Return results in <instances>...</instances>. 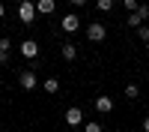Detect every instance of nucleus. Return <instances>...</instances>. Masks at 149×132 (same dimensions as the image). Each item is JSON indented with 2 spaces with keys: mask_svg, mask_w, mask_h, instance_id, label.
Wrapping results in <instances>:
<instances>
[{
  "mask_svg": "<svg viewBox=\"0 0 149 132\" xmlns=\"http://www.w3.org/2000/svg\"><path fill=\"white\" fill-rule=\"evenodd\" d=\"M95 6L102 12H110V9H113V0H95Z\"/></svg>",
  "mask_w": 149,
  "mask_h": 132,
  "instance_id": "4468645a",
  "label": "nucleus"
},
{
  "mask_svg": "<svg viewBox=\"0 0 149 132\" xmlns=\"http://www.w3.org/2000/svg\"><path fill=\"white\" fill-rule=\"evenodd\" d=\"M95 111L98 114H110L113 111V99H110V96H98L95 99Z\"/></svg>",
  "mask_w": 149,
  "mask_h": 132,
  "instance_id": "0eeeda50",
  "label": "nucleus"
},
{
  "mask_svg": "<svg viewBox=\"0 0 149 132\" xmlns=\"http://www.w3.org/2000/svg\"><path fill=\"white\" fill-rule=\"evenodd\" d=\"M69 3H72V6H78V9H81V6H86V0H69Z\"/></svg>",
  "mask_w": 149,
  "mask_h": 132,
  "instance_id": "aec40b11",
  "label": "nucleus"
},
{
  "mask_svg": "<svg viewBox=\"0 0 149 132\" xmlns=\"http://www.w3.org/2000/svg\"><path fill=\"white\" fill-rule=\"evenodd\" d=\"M84 132H102V123H95V120H90V123H84Z\"/></svg>",
  "mask_w": 149,
  "mask_h": 132,
  "instance_id": "2eb2a0df",
  "label": "nucleus"
},
{
  "mask_svg": "<svg viewBox=\"0 0 149 132\" xmlns=\"http://www.w3.org/2000/svg\"><path fill=\"white\" fill-rule=\"evenodd\" d=\"M9 63V51H0V66H6Z\"/></svg>",
  "mask_w": 149,
  "mask_h": 132,
  "instance_id": "6ab92c4d",
  "label": "nucleus"
},
{
  "mask_svg": "<svg viewBox=\"0 0 149 132\" xmlns=\"http://www.w3.org/2000/svg\"><path fill=\"white\" fill-rule=\"evenodd\" d=\"M42 87H45V93H57L60 90V78H45Z\"/></svg>",
  "mask_w": 149,
  "mask_h": 132,
  "instance_id": "9d476101",
  "label": "nucleus"
},
{
  "mask_svg": "<svg viewBox=\"0 0 149 132\" xmlns=\"http://www.w3.org/2000/svg\"><path fill=\"white\" fill-rule=\"evenodd\" d=\"M3 15H6V6H3V3H0V18H3Z\"/></svg>",
  "mask_w": 149,
  "mask_h": 132,
  "instance_id": "4be33fe9",
  "label": "nucleus"
},
{
  "mask_svg": "<svg viewBox=\"0 0 149 132\" xmlns=\"http://www.w3.org/2000/svg\"><path fill=\"white\" fill-rule=\"evenodd\" d=\"M9 45H12L9 36H0V51H9Z\"/></svg>",
  "mask_w": 149,
  "mask_h": 132,
  "instance_id": "a211bd4d",
  "label": "nucleus"
},
{
  "mask_svg": "<svg viewBox=\"0 0 149 132\" xmlns=\"http://www.w3.org/2000/svg\"><path fill=\"white\" fill-rule=\"evenodd\" d=\"M36 15H39V12H36V3H33V0H21V3H18V18H21L24 24H33Z\"/></svg>",
  "mask_w": 149,
  "mask_h": 132,
  "instance_id": "f257e3e1",
  "label": "nucleus"
},
{
  "mask_svg": "<svg viewBox=\"0 0 149 132\" xmlns=\"http://www.w3.org/2000/svg\"><path fill=\"white\" fill-rule=\"evenodd\" d=\"M137 39H143V42H149V27H146V24H143V27L137 30Z\"/></svg>",
  "mask_w": 149,
  "mask_h": 132,
  "instance_id": "dca6fc26",
  "label": "nucleus"
},
{
  "mask_svg": "<svg viewBox=\"0 0 149 132\" xmlns=\"http://www.w3.org/2000/svg\"><path fill=\"white\" fill-rule=\"evenodd\" d=\"M143 24H146V21H143V18L137 15V12H131V15H128V27H131V30H140Z\"/></svg>",
  "mask_w": 149,
  "mask_h": 132,
  "instance_id": "9b49d317",
  "label": "nucleus"
},
{
  "mask_svg": "<svg viewBox=\"0 0 149 132\" xmlns=\"http://www.w3.org/2000/svg\"><path fill=\"white\" fill-rule=\"evenodd\" d=\"M60 27H63V33H78V30H81V18L74 15V12H69V15H63Z\"/></svg>",
  "mask_w": 149,
  "mask_h": 132,
  "instance_id": "7ed1b4c3",
  "label": "nucleus"
},
{
  "mask_svg": "<svg viewBox=\"0 0 149 132\" xmlns=\"http://www.w3.org/2000/svg\"><path fill=\"white\" fill-rule=\"evenodd\" d=\"M122 6L128 9V15H131V12H137V9H140V3H137V0H122Z\"/></svg>",
  "mask_w": 149,
  "mask_h": 132,
  "instance_id": "ddd939ff",
  "label": "nucleus"
},
{
  "mask_svg": "<svg viewBox=\"0 0 149 132\" xmlns=\"http://www.w3.org/2000/svg\"><path fill=\"white\" fill-rule=\"evenodd\" d=\"M21 54L27 57V60H36V57H39V45H36V39H24V42H21Z\"/></svg>",
  "mask_w": 149,
  "mask_h": 132,
  "instance_id": "39448f33",
  "label": "nucleus"
},
{
  "mask_svg": "<svg viewBox=\"0 0 149 132\" xmlns=\"http://www.w3.org/2000/svg\"><path fill=\"white\" fill-rule=\"evenodd\" d=\"M54 9H57L54 0H36V12H39V15H51Z\"/></svg>",
  "mask_w": 149,
  "mask_h": 132,
  "instance_id": "6e6552de",
  "label": "nucleus"
},
{
  "mask_svg": "<svg viewBox=\"0 0 149 132\" xmlns=\"http://www.w3.org/2000/svg\"><path fill=\"white\" fill-rule=\"evenodd\" d=\"M86 39H90V42H104V39H107V27H104V24H98V21L86 24Z\"/></svg>",
  "mask_w": 149,
  "mask_h": 132,
  "instance_id": "f03ea898",
  "label": "nucleus"
},
{
  "mask_svg": "<svg viewBox=\"0 0 149 132\" xmlns=\"http://www.w3.org/2000/svg\"><path fill=\"white\" fill-rule=\"evenodd\" d=\"M146 51H149V42H146Z\"/></svg>",
  "mask_w": 149,
  "mask_h": 132,
  "instance_id": "5701e85b",
  "label": "nucleus"
},
{
  "mask_svg": "<svg viewBox=\"0 0 149 132\" xmlns=\"http://www.w3.org/2000/svg\"><path fill=\"white\" fill-rule=\"evenodd\" d=\"M125 96H128V99H137V96H140V87H137V84H128V87H125Z\"/></svg>",
  "mask_w": 149,
  "mask_h": 132,
  "instance_id": "f8f14e48",
  "label": "nucleus"
},
{
  "mask_svg": "<svg viewBox=\"0 0 149 132\" xmlns=\"http://www.w3.org/2000/svg\"><path fill=\"white\" fill-rule=\"evenodd\" d=\"M60 54H63V60H69V63H72V60L78 57V48H74L72 42H66V45H63V51H60Z\"/></svg>",
  "mask_w": 149,
  "mask_h": 132,
  "instance_id": "1a4fd4ad",
  "label": "nucleus"
},
{
  "mask_svg": "<svg viewBox=\"0 0 149 132\" xmlns=\"http://www.w3.org/2000/svg\"><path fill=\"white\" fill-rule=\"evenodd\" d=\"M143 132H149V114L143 117Z\"/></svg>",
  "mask_w": 149,
  "mask_h": 132,
  "instance_id": "412c9836",
  "label": "nucleus"
},
{
  "mask_svg": "<svg viewBox=\"0 0 149 132\" xmlns=\"http://www.w3.org/2000/svg\"><path fill=\"white\" fill-rule=\"evenodd\" d=\"M18 84H21V90H36V84H39V81H36V72L33 69H24L18 75Z\"/></svg>",
  "mask_w": 149,
  "mask_h": 132,
  "instance_id": "20e7f679",
  "label": "nucleus"
},
{
  "mask_svg": "<svg viewBox=\"0 0 149 132\" xmlns=\"http://www.w3.org/2000/svg\"><path fill=\"white\" fill-rule=\"evenodd\" d=\"M66 123H69V126H81V123H84V111H81L78 105H72L69 111H66Z\"/></svg>",
  "mask_w": 149,
  "mask_h": 132,
  "instance_id": "423d86ee",
  "label": "nucleus"
},
{
  "mask_svg": "<svg viewBox=\"0 0 149 132\" xmlns=\"http://www.w3.org/2000/svg\"><path fill=\"white\" fill-rule=\"evenodd\" d=\"M137 15H140L143 21H149V6H146V3H140V9H137Z\"/></svg>",
  "mask_w": 149,
  "mask_h": 132,
  "instance_id": "f3484780",
  "label": "nucleus"
}]
</instances>
